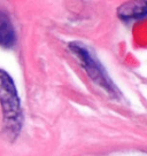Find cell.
Masks as SVG:
<instances>
[{
  "instance_id": "obj_1",
  "label": "cell",
  "mask_w": 147,
  "mask_h": 156,
  "mask_svg": "<svg viewBox=\"0 0 147 156\" xmlns=\"http://www.w3.org/2000/svg\"><path fill=\"white\" fill-rule=\"evenodd\" d=\"M0 103L6 122L9 124L17 123L21 116L20 99L12 78L2 70H0Z\"/></svg>"
},
{
  "instance_id": "obj_2",
  "label": "cell",
  "mask_w": 147,
  "mask_h": 156,
  "mask_svg": "<svg viewBox=\"0 0 147 156\" xmlns=\"http://www.w3.org/2000/svg\"><path fill=\"white\" fill-rule=\"evenodd\" d=\"M120 17L124 20L139 19L146 15V1L145 0H130L121 5L117 9Z\"/></svg>"
},
{
  "instance_id": "obj_3",
  "label": "cell",
  "mask_w": 147,
  "mask_h": 156,
  "mask_svg": "<svg viewBox=\"0 0 147 156\" xmlns=\"http://www.w3.org/2000/svg\"><path fill=\"white\" fill-rule=\"evenodd\" d=\"M15 43V32L9 17L0 10V46L10 47Z\"/></svg>"
}]
</instances>
